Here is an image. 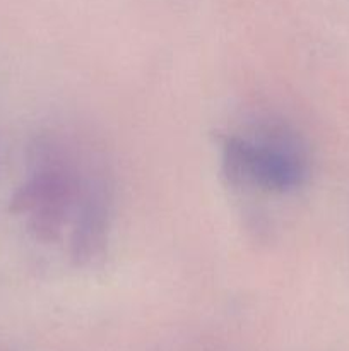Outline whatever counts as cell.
I'll use <instances>...</instances> for the list:
<instances>
[{
  "label": "cell",
  "instance_id": "1",
  "mask_svg": "<svg viewBox=\"0 0 349 351\" xmlns=\"http://www.w3.org/2000/svg\"><path fill=\"white\" fill-rule=\"evenodd\" d=\"M222 173L235 187L287 192L300 187L307 178V160L293 134L286 129H270L260 141L226 137Z\"/></svg>",
  "mask_w": 349,
  "mask_h": 351
},
{
  "label": "cell",
  "instance_id": "2",
  "mask_svg": "<svg viewBox=\"0 0 349 351\" xmlns=\"http://www.w3.org/2000/svg\"><path fill=\"white\" fill-rule=\"evenodd\" d=\"M109 232V197L105 187H92L75 219L70 256L77 266H86L105 254Z\"/></svg>",
  "mask_w": 349,
  "mask_h": 351
},
{
  "label": "cell",
  "instance_id": "3",
  "mask_svg": "<svg viewBox=\"0 0 349 351\" xmlns=\"http://www.w3.org/2000/svg\"><path fill=\"white\" fill-rule=\"evenodd\" d=\"M75 184L70 175L57 167H48L31 175L12 194L9 211L14 215H31L51 206H72Z\"/></svg>",
  "mask_w": 349,
  "mask_h": 351
}]
</instances>
